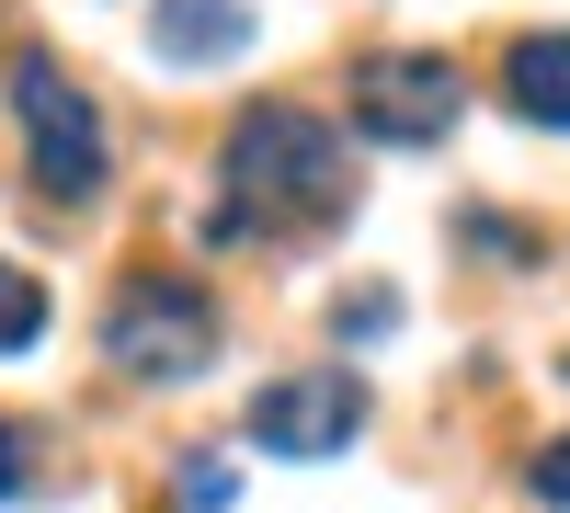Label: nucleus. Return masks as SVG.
<instances>
[{
	"label": "nucleus",
	"instance_id": "obj_1",
	"mask_svg": "<svg viewBox=\"0 0 570 513\" xmlns=\"http://www.w3.org/2000/svg\"><path fill=\"white\" fill-rule=\"evenodd\" d=\"M228 217L217 228H320V217H343L354 195V171H343V137H331L308 103H252L240 126H228Z\"/></svg>",
	"mask_w": 570,
	"mask_h": 513
},
{
	"label": "nucleus",
	"instance_id": "obj_2",
	"mask_svg": "<svg viewBox=\"0 0 570 513\" xmlns=\"http://www.w3.org/2000/svg\"><path fill=\"white\" fill-rule=\"evenodd\" d=\"M104 354L126 365V377H149V388L206 377L217 365V297L195 286V274H126L115 308H104Z\"/></svg>",
	"mask_w": 570,
	"mask_h": 513
},
{
	"label": "nucleus",
	"instance_id": "obj_3",
	"mask_svg": "<svg viewBox=\"0 0 570 513\" xmlns=\"http://www.w3.org/2000/svg\"><path fill=\"white\" fill-rule=\"evenodd\" d=\"M12 115H23V171H35L58 206L104 195V115H91V91H80L58 58H23V69H12Z\"/></svg>",
	"mask_w": 570,
	"mask_h": 513
},
{
	"label": "nucleus",
	"instance_id": "obj_4",
	"mask_svg": "<svg viewBox=\"0 0 570 513\" xmlns=\"http://www.w3.org/2000/svg\"><path fill=\"white\" fill-rule=\"evenodd\" d=\"M456 115H468V80L434 58V46H389V58L354 69V126L376 149H434Z\"/></svg>",
	"mask_w": 570,
	"mask_h": 513
},
{
	"label": "nucleus",
	"instance_id": "obj_5",
	"mask_svg": "<svg viewBox=\"0 0 570 513\" xmlns=\"http://www.w3.org/2000/svg\"><path fill=\"white\" fill-rule=\"evenodd\" d=\"M365 434V377L354 365H297L252 399V445L263 456H343Z\"/></svg>",
	"mask_w": 570,
	"mask_h": 513
},
{
	"label": "nucleus",
	"instance_id": "obj_6",
	"mask_svg": "<svg viewBox=\"0 0 570 513\" xmlns=\"http://www.w3.org/2000/svg\"><path fill=\"white\" fill-rule=\"evenodd\" d=\"M149 46H160L171 69H217V58H240V46H252V0H160Z\"/></svg>",
	"mask_w": 570,
	"mask_h": 513
},
{
	"label": "nucleus",
	"instance_id": "obj_7",
	"mask_svg": "<svg viewBox=\"0 0 570 513\" xmlns=\"http://www.w3.org/2000/svg\"><path fill=\"white\" fill-rule=\"evenodd\" d=\"M502 91H513L525 126H570V34H525L502 58Z\"/></svg>",
	"mask_w": 570,
	"mask_h": 513
},
{
	"label": "nucleus",
	"instance_id": "obj_8",
	"mask_svg": "<svg viewBox=\"0 0 570 513\" xmlns=\"http://www.w3.org/2000/svg\"><path fill=\"white\" fill-rule=\"evenodd\" d=\"M35 332H46V286L23 263H0V354H35Z\"/></svg>",
	"mask_w": 570,
	"mask_h": 513
},
{
	"label": "nucleus",
	"instance_id": "obj_9",
	"mask_svg": "<svg viewBox=\"0 0 570 513\" xmlns=\"http://www.w3.org/2000/svg\"><path fill=\"white\" fill-rule=\"evenodd\" d=\"M525 491H537L548 513H570V434H559V445H537V468H525Z\"/></svg>",
	"mask_w": 570,
	"mask_h": 513
},
{
	"label": "nucleus",
	"instance_id": "obj_10",
	"mask_svg": "<svg viewBox=\"0 0 570 513\" xmlns=\"http://www.w3.org/2000/svg\"><path fill=\"white\" fill-rule=\"evenodd\" d=\"M400 319V297H343V343H365V332H389Z\"/></svg>",
	"mask_w": 570,
	"mask_h": 513
},
{
	"label": "nucleus",
	"instance_id": "obj_11",
	"mask_svg": "<svg viewBox=\"0 0 570 513\" xmlns=\"http://www.w3.org/2000/svg\"><path fill=\"white\" fill-rule=\"evenodd\" d=\"M183 502H195V513H217V502H228V468H217V456H195V468H183Z\"/></svg>",
	"mask_w": 570,
	"mask_h": 513
},
{
	"label": "nucleus",
	"instance_id": "obj_12",
	"mask_svg": "<svg viewBox=\"0 0 570 513\" xmlns=\"http://www.w3.org/2000/svg\"><path fill=\"white\" fill-rule=\"evenodd\" d=\"M12 491H23V434L0 423V502H12Z\"/></svg>",
	"mask_w": 570,
	"mask_h": 513
}]
</instances>
